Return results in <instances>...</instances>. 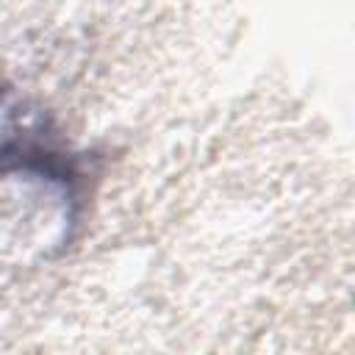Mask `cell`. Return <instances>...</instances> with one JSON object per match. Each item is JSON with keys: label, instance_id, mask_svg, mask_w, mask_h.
I'll return each instance as SVG.
<instances>
[{"label": "cell", "instance_id": "6da1fadb", "mask_svg": "<svg viewBox=\"0 0 355 355\" xmlns=\"http://www.w3.org/2000/svg\"><path fill=\"white\" fill-rule=\"evenodd\" d=\"M72 191L53 169L8 172L0 183V244L33 252L50 241L58 244L72 219Z\"/></svg>", "mask_w": 355, "mask_h": 355}, {"label": "cell", "instance_id": "7a4b0ae2", "mask_svg": "<svg viewBox=\"0 0 355 355\" xmlns=\"http://www.w3.org/2000/svg\"><path fill=\"white\" fill-rule=\"evenodd\" d=\"M14 130H17V108L11 103V94L0 86V158L14 141Z\"/></svg>", "mask_w": 355, "mask_h": 355}]
</instances>
